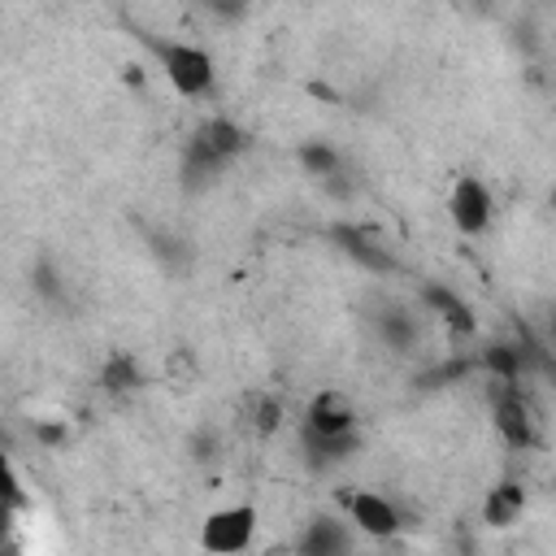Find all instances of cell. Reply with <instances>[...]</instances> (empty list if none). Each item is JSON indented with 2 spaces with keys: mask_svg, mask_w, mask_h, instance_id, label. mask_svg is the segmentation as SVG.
Here are the masks:
<instances>
[{
  "mask_svg": "<svg viewBox=\"0 0 556 556\" xmlns=\"http://www.w3.org/2000/svg\"><path fill=\"white\" fill-rule=\"evenodd\" d=\"M104 382H109V387H130V382H135L130 361H113V365L104 369Z\"/></svg>",
  "mask_w": 556,
  "mask_h": 556,
  "instance_id": "cell-11",
  "label": "cell"
},
{
  "mask_svg": "<svg viewBox=\"0 0 556 556\" xmlns=\"http://www.w3.org/2000/svg\"><path fill=\"white\" fill-rule=\"evenodd\" d=\"M304 547H308V552H339V547H348V534H343V530H334L330 521H313V530H308Z\"/></svg>",
  "mask_w": 556,
  "mask_h": 556,
  "instance_id": "cell-10",
  "label": "cell"
},
{
  "mask_svg": "<svg viewBox=\"0 0 556 556\" xmlns=\"http://www.w3.org/2000/svg\"><path fill=\"white\" fill-rule=\"evenodd\" d=\"M239 148H243V130H239V126H230V122H222V117L204 122V126H200V135H195V156H200V161H208V165H217V161L235 156Z\"/></svg>",
  "mask_w": 556,
  "mask_h": 556,
  "instance_id": "cell-6",
  "label": "cell"
},
{
  "mask_svg": "<svg viewBox=\"0 0 556 556\" xmlns=\"http://www.w3.org/2000/svg\"><path fill=\"white\" fill-rule=\"evenodd\" d=\"M495 426L513 447H530L534 443V426H530V408L521 404V395H504L495 404Z\"/></svg>",
  "mask_w": 556,
  "mask_h": 556,
  "instance_id": "cell-7",
  "label": "cell"
},
{
  "mask_svg": "<svg viewBox=\"0 0 556 556\" xmlns=\"http://www.w3.org/2000/svg\"><path fill=\"white\" fill-rule=\"evenodd\" d=\"M304 165H313V169H334V156H330L326 148H304Z\"/></svg>",
  "mask_w": 556,
  "mask_h": 556,
  "instance_id": "cell-13",
  "label": "cell"
},
{
  "mask_svg": "<svg viewBox=\"0 0 556 556\" xmlns=\"http://www.w3.org/2000/svg\"><path fill=\"white\" fill-rule=\"evenodd\" d=\"M0 500H4V504H22V491H17V478L9 473V465H4V456H0Z\"/></svg>",
  "mask_w": 556,
  "mask_h": 556,
  "instance_id": "cell-12",
  "label": "cell"
},
{
  "mask_svg": "<svg viewBox=\"0 0 556 556\" xmlns=\"http://www.w3.org/2000/svg\"><path fill=\"white\" fill-rule=\"evenodd\" d=\"M343 504H348V513H352V521L365 530V534H391L400 521H395V508L382 500V495H369V491H352V495H343Z\"/></svg>",
  "mask_w": 556,
  "mask_h": 556,
  "instance_id": "cell-5",
  "label": "cell"
},
{
  "mask_svg": "<svg viewBox=\"0 0 556 556\" xmlns=\"http://www.w3.org/2000/svg\"><path fill=\"white\" fill-rule=\"evenodd\" d=\"M248 413H252V426H256L261 434L278 430V421H282V404L269 400V395H248Z\"/></svg>",
  "mask_w": 556,
  "mask_h": 556,
  "instance_id": "cell-9",
  "label": "cell"
},
{
  "mask_svg": "<svg viewBox=\"0 0 556 556\" xmlns=\"http://www.w3.org/2000/svg\"><path fill=\"white\" fill-rule=\"evenodd\" d=\"M252 508H222V513H213L208 521H204V534H200V543L208 547V552H239V547H248V539H252Z\"/></svg>",
  "mask_w": 556,
  "mask_h": 556,
  "instance_id": "cell-3",
  "label": "cell"
},
{
  "mask_svg": "<svg viewBox=\"0 0 556 556\" xmlns=\"http://www.w3.org/2000/svg\"><path fill=\"white\" fill-rule=\"evenodd\" d=\"M39 439H43V443H61L65 430H56V426H39Z\"/></svg>",
  "mask_w": 556,
  "mask_h": 556,
  "instance_id": "cell-14",
  "label": "cell"
},
{
  "mask_svg": "<svg viewBox=\"0 0 556 556\" xmlns=\"http://www.w3.org/2000/svg\"><path fill=\"white\" fill-rule=\"evenodd\" d=\"M161 61H165V74L169 83L182 91V96H200L208 83H213V61L200 52V48H187V43H156Z\"/></svg>",
  "mask_w": 556,
  "mask_h": 556,
  "instance_id": "cell-1",
  "label": "cell"
},
{
  "mask_svg": "<svg viewBox=\"0 0 556 556\" xmlns=\"http://www.w3.org/2000/svg\"><path fill=\"white\" fill-rule=\"evenodd\" d=\"M517 513H521V486L500 482V486L486 495V521H491V526H508V521H517Z\"/></svg>",
  "mask_w": 556,
  "mask_h": 556,
  "instance_id": "cell-8",
  "label": "cell"
},
{
  "mask_svg": "<svg viewBox=\"0 0 556 556\" xmlns=\"http://www.w3.org/2000/svg\"><path fill=\"white\" fill-rule=\"evenodd\" d=\"M352 421H356V408L343 391H321L308 404V439H343L352 434Z\"/></svg>",
  "mask_w": 556,
  "mask_h": 556,
  "instance_id": "cell-2",
  "label": "cell"
},
{
  "mask_svg": "<svg viewBox=\"0 0 556 556\" xmlns=\"http://www.w3.org/2000/svg\"><path fill=\"white\" fill-rule=\"evenodd\" d=\"M452 222H456L465 235L486 230V222H491V195H486V187H482L478 178H460V182L452 187Z\"/></svg>",
  "mask_w": 556,
  "mask_h": 556,
  "instance_id": "cell-4",
  "label": "cell"
}]
</instances>
